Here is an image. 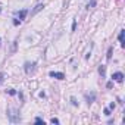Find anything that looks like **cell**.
Here are the masks:
<instances>
[{
    "instance_id": "cell-1",
    "label": "cell",
    "mask_w": 125,
    "mask_h": 125,
    "mask_svg": "<svg viewBox=\"0 0 125 125\" xmlns=\"http://www.w3.org/2000/svg\"><path fill=\"white\" fill-rule=\"evenodd\" d=\"M49 75L52 78H56V80H65V74L63 72H54V71H52Z\"/></svg>"
},
{
    "instance_id": "cell-2",
    "label": "cell",
    "mask_w": 125,
    "mask_h": 125,
    "mask_svg": "<svg viewBox=\"0 0 125 125\" xmlns=\"http://www.w3.org/2000/svg\"><path fill=\"white\" fill-rule=\"evenodd\" d=\"M112 78H113V81H116V83H122V81H124V74H122V72H115V74L112 75Z\"/></svg>"
},
{
    "instance_id": "cell-3",
    "label": "cell",
    "mask_w": 125,
    "mask_h": 125,
    "mask_svg": "<svg viewBox=\"0 0 125 125\" xmlns=\"http://www.w3.org/2000/svg\"><path fill=\"white\" fill-rule=\"evenodd\" d=\"M27 13H28V10H27V9H24V10H21V12H18V18H19V21H22V19H25V16H27Z\"/></svg>"
},
{
    "instance_id": "cell-4",
    "label": "cell",
    "mask_w": 125,
    "mask_h": 125,
    "mask_svg": "<svg viewBox=\"0 0 125 125\" xmlns=\"http://www.w3.org/2000/svg\"><path fill=\"white\" fill-rule=\"evenodd\" d=\"M43 8H44V5H37V6L34 8V10L31 12V15H35V13H37V12H40V10H41Z\"/></svg>"
},
{
    "instance_id": "cell-5",
    "label": "cell",
    "mask_w": 125,
    "mask_h": 125,
    "mask_svg": "<svg viewBox=\"0 0 125 125\" xmlns=\"http://www.w3.org/2000/svg\"><path fill=\"white\" fill-rule=\"evenodd\" d=\"M124 34H125V31H124V30H121V32H119V43H121V46H122V47L125 46V43H124Z\"/></svg>"
},
{
    "instance_id": "cell-6",
    "label": "cell",
    "mask_w": 125,
    "mask_h": 125,
    "mask_svg": "<svg viewBox=\"0 0 125 125\" xmlns=\"http://www.w3.org/2000/svg\"><path fill=\"white\" fill-rule=\"evenodd\" d=\"M99 72L102 74V77H104V74H106V66H103V65H102V66L99 68Z\"/></svg>"
},
{
    "instance_id": "cell-7",
    "label": "cell",
    "mask_w": 125,
    "mask_h": 125,
    "mask_svg": "<svg viewBox=\"0 0 125 125\" xmlns=\"http://www.w3.org/2000/svg\"><path fill=\"white\" fill-rule=\"evenodd\" d=\"M35 122H37V124H43V125H44V121H43L41 118H35Z\"/></svg>"
},
{
    "instance_id": "cell-8",
    "label": "cell",
    "mask_w": 125,
    "mask_h": 125,
    "mask_svg": "<svg viewBox=\"0 0 125 125\" xmlns=\"http://www.w3.org/2000/svg\"><path fill=\"white\" fill-rule=\"evenodd\" d=\"M110 56H112V47H110L109 52H107V59H110Z\"/></svg>"
},
{
    "instance_id": "cell-9",
    "label": "cell",
    "mask_w": 125,
    "mask_h": 125,
    "mask_svg": "<svg viewBox=\"0 0 125 125\" xmlns=\"http://www.w3.org/2000/svg\"><path fill=\"white\" fill-rule=\"evenodd\" d=\"M71 102H72V104H74V106H77V104H78V102H77V100H75V99H74V97H72V99H71Z\"/></svg>"
},
{
    "instance_id": "cell-10",
    "label": "cell",
    "mask_w": 125,
    "mask_h": 125,
    "mask_svg": "<svg viewBox=\"0 0 125 125\" xmlns=\"http://www.w3.org/2000/svg\"><path fill=\"white\" fill-rule=\"evenodd\" d=\"M75 28H77V22L74 21V22H72V31H75Z\"/></svg>"
},
{
    "instance_id": "cell-11",
    "label": "cell",
    "mask_w": 125,
    "mask_h": 125,
    "mask_svg": "<svg viewBox=\"0 0 125 125\" xmlns=\"http://www.w3.org/2000/svg\"><path fill=\"white\" fill-rule=\"evenodd\" d=\"M104 115L109 116V115H110V109H104Z\"/></svg>"
},
{
    "instance_id": "cell-12",
    "label": "cell",
    "mask_w": 125,
    "mask_h": 125,
    "mask_svg": "<svg viewBox=\"0 0 125 125\" xmlns=\"http://www.w3.org/2000/svg\"><path fill=\"white\" fill-rule=\"evenodd\" d=\"M52 124H59V119H56V118H53V119H52Z\"/></svg>"
},
{
    "instance_id": "cell-13",
    "label": "cell",
    "mask_w": 125,
    "mask_h": 125,
    "mask_svg": "<svg viewBox=\"0 0 125 125\" xmlns=\"http://www.w3.org/2000/svg\"><path fill=\"white\" fill-rule=\"evenodd\" d=\"M9 94H12V96H13V94H16V91H15V90H9Z\"/></svg>"
},
{
    "instance_id": "cell-14",
    "label": "cell",
    "mask_w": 125,
    "mask_h": 125,
    "mask_svg": "<svg viewBox=\"0 0 125 125\" xmlns=\"http://www.w3.org/2000/svg\"><path fill=\"white\" fill-rule=\"evenodd\" d=\"M109 109H115V103H110L109 104Z\"/></svg>"
},
{
    "instance_id": "cell-15",
    "label": "cell",
    "mask_w": 125,
    "mask_h": 125,
    "mask_svg": "<svg viewBox=\"0 0 125 125\" xmlns=\"http://www.w3.org/2000/svg\"><path fill=\"white\" fill-rule=\"evenodd\" d=\"M3 81V74H0V83Z\"/></svg>"
},
{
    "instance_id": "cell-16",
    "label": "cell",
    "mask_w": 125,
    "mask_h": 125,
    "mask_svg": "<svg viewBox=\"0 0 125 125\" xmlns=\"http://www.w3.org/2000/svg\"><path fill=\"white\" fill-rule=\"evenodd\" d=\"M0 10H2V9H0Z\"/></svg>"
}]
</instances>
